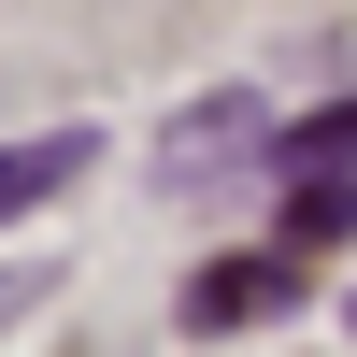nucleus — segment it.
I'll list each match as a JSON object with an SVG mask.
<instances>
[{
    "label": "nucleus",
    "instance_id": "obj_1",
    "mask_svg": "<svg viewBox=\"0 0 357 357\" xmlns=\"http://www.w3.org/2000/svg\"><path fill=\"white\" fill-rule=\"evenodd\" d=\"M286 286H301V257H215V272H186V329H243Z\"/></svg>",
    "mask_w": 357,
    "mask_h": 357
},
{
    "label": "nucleus",
    "instance_id": "obj_2",
    "mask_svg": "<svg viewBox=\"0 0 357 357\" xmlns=\"http://www.w3.org/2000/svg\"><path fill=\"white\" fill-rule=\"evenodd\" d=\"M72 172H86V143H72V129H57V143H0V229H15L29 200H57Z\"/></svg>",
    "mask_w": 357,
    "mask_h": 357
},
{
    "label": "nucleus",
    "instance_id": "obj_3",
    "mask_svg": "<svg viewBox=\"0 0 357 357\" xmlns=\"http://www.w3.org/2000/svg\"><path fill=\"white\" fill-rule=\"evenodd\" d=\"M257 143H272V129H257V100H200V129L172 143V172H215V158H257Z\"/></svg>",
    "mask_w": 357,
    "mask_h": 357
},
{
    "label": "nucleus",
    "instance_id": "obj_4",
    "mask_svg": "<svg viewBox=\"0 0 357 357\" xmlns=\"http://www.w3.org/2000/svg\"><path fill=\"white\" fill-rule=\"evenodd\" d=\"M343 229H357V186H343V172H301V200H286V257L343 243Z\"/></svg>",
    "mask_w": 357,
    "mask_h": 357
},
{
    "label": "nucleus",
    "instance_id": "obj_5",
    "mask_svg": "<svg viewBox=\"0 0 357 357\" xmlns=\"http://www.w3.org/2000/svg\"><path fill=\"white\" fill-rule=\"evenodd\" d=\"M286 158H301V172H343V158H357V100H343V114H301Z\"/></svg>",
    "mask_w": 357,
    "mask_h": 357
}]
</instances>
